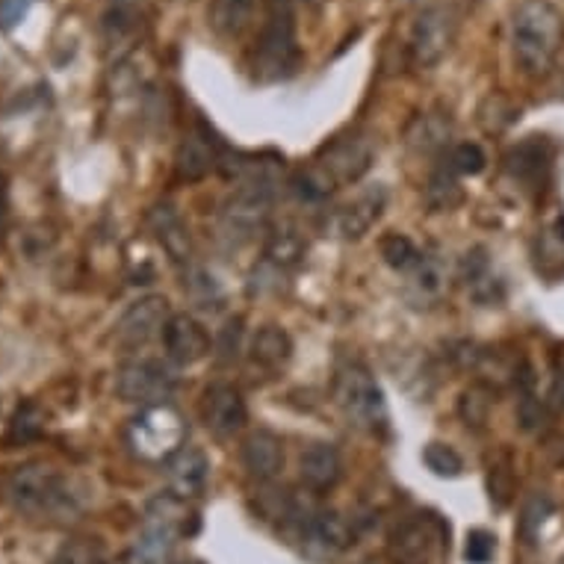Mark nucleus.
<instances>
[{
    "label": "nucleus",
    "mask_w": 564,
    "mask_h": 564,
    "mask_svg": "<svg viewBox=\"0 0 564 564\" xmlns=\"http://www.w3.org/2000/svg\"><path fill=\"white\" fill-rule=\"evenodd\" d=\"M0 497L24 518L65 523L77 518V497L54 464L28 462L0 476Z\"/></svg>",
    "instance_id": "obj_1"
},
{
    "label": "nucleus",
    "mask_w": 564,
    "mask_h": 564,
    "mask_svg": "<svg viewBox=\"0 0 564 564\" xmlns=\"http://www.w3.org/2000/svg\"><path fill=\"white\" fill-rule=\"evenodd\" d=\"M564 47V15L550 0H523L511 21V54L520 72L544 77Z\"/></svg>",
    "instance_id": "obj_2"
},
{
    "label": "nucleus",
    "mask_w": 564,
    "mask_h": 564,
    "mask_svg": "<svg viewBox=\"0 0 564 564\" xmlns=\"http://www.w3.org/2000/svg\"><path fill=\"white\" fill-rule=\"evenodd\" d=\"M299 63H302V47L296 36V12L269 10L251 56V75L260 84H278L296 75Z\"/></svg>",
    "instance_id": "obj_3"
},
{
    "label": "nucleus",
    "mask_w": 564,
    "mask_h": 564,
    "mask_svg": "<svg viewBox=\"0 0 564 564\" xmlns=\"http://www.w3.org/2000/svg\"><path fill=\"white\" fill-rule=\"evenodd\" d=\"M186 423L169 402L142 408L128 426L130 453L151 464H166L184 446Z\"/></svg>",
    "instance_id": "obj_4"
},
{
    "label": "nucleus",
    "mask_w": 564,
    "mask_h": 564,
    "mask_svg": "<svg viewBox=\"0 0 564 564\" xmlns=\"http://www.w3.org/2000/svg\"><path fill=\"white\" fill-rule=\"evenodd\" d=\"M334 402L355 426L367 429V432L388 429V402H384L376 376L364 364H343L337 370Z\"/></svg>",
    "instance_id": "obj_5"
},
{
    "label": "nucleus",
    "mask_w": 564,
    "mask_h": 564,
    "mask_svg": "<svg viewBox=\"0 0 564 564\" xmlns=\"http://www.w3.org/2000/svg\"><path fill=\"white\" fill-rule=\"evenodd\" d=\"M181 502L184 500H177L175 494L158 497V500L151 502L145 523H142V532H139V538L133 541V550H130V562L169 564L177 538L184 535L186 529V511Z\"/></svg>",
    "instance_id": "obj_6"
},
{
    "label": "nucleus",
    "mask_w": 564,
    "mask_h": 564,
    "mask_svg": "<svg viewBox=\"0 0 564 564\" xmlns=\"http://www.w3.org/2000/svg\"><path fill=\"white\" fill-rule=\"evenodd\" d=\"M177 388V376L158 358H133L116 372V393L130 405H160Z\"/></svg>",
    "instance_id": "obj_7"
},
{
    "label": "nucleus",
    "mask_w": 564,
    "mask_h": 564,
    "mask_svg": "<svg viewBox=\"0 0 564 564\" xmlns=\"http://www.w3.org/2000/svg\"><path fill=\"white\" fill-rule=\"evenodd\" d=\"M458 33V19H455L453 7L446 3H435L420 12L411 28V39H408V51L420 68H432L449 54V47Z\"/></svg>",
    "instance_id": "obj_8"
},
{
    "label": "nucleus",
    "mask_w": 564,
    "mask_h": 564,
    "mask_svg": "<svg viewBox=\"0 0 564 564\" xmlns=\"http://www.w3.org/2000/svg\"><path fill=\"white\" fill-rule=\"evenodd\" d=\"M372 158H376V149L372 142L361 133H349V137H337L332 139L319 158H316L314 166L323 172L334 186L343 184H355L361 181L372 166Z\"/></svg>",
    "instance_id": "obj_9"
},
{
    "label": "nucleus",
    "mask_w": 564,
    "mask_h": 564,
    "mask_svg": "<svg viewBox=\"0 0 564 564\" xmlns=\"http://www.w3.org/2000/svg\"><path fill=\"white\" fill-rule=\"evenodd\" d=\"M269 193H254V189H237L231 202L225 204L219 216V240L231 249H240L254 240V234L263 231L269 214Z\"/></svg>",
    "instance_id": "obj_10"
},
{
    "label": "nucleus",
    "mask_w": 564,
    "mask_h": 564,
    "mask_svg": "<svg viewBox=\"0 0 564 564\" xmlns=\"http://www.w3.org/2000/svg\"><path fill=\"white\" fill-rule=\"evenodd\" d=\"M437 523L432 518L402 520L388 538L390 564H432L437 555Z\"/></svg>",
    "instance_id": "obj_11"
},
{
    "label": "nucleus",
    "mask_w": 564,
    "mask_h": 564,
    "mask_svg": "<svg viewBox=\"0 0 564 564\" xmlns=\"http://www.w3.org/2000/svg\"><path fill=\"white\" fill-rule=\"evenodd\" d=\"M169 323V302L163 296H145L121 314L116 323V343L137 349L145 343L163 337V328Z\"/></svg>",
    "instance_id": "obj_12"
},
{
    "label": "nucleus",
    "mask_w": 564,
    "mask_h": 564,
    "mask_svg": "<svg viewBox=\"0 0 564 564\" xmlns=\"http://www.w3.org/2000/svg\"><path fill=\"white\" fill-rule=\"evenodd\" d=\"M202 416L204 426L210 429L216 437H234L240 435L246 429V420H249V408H246V399L234 384H214L207 388L202 402Z\"/></svg>",
    "instance_id": "obj_13"
},
{
    "label": "nucleus",
    "mask_w": 564,
    "mask_h": 564,
    "mask_svg": "<svg viewBox=\"0 0 564 564\" xmlns=\"http://www.w3.org/2000/svg\"><path fill=\"white\" fill-rule=\"evenodd\" d=\"M163 470H166L169 494H175L177 500L202 497L204 488H207V479H210V462H207V455L198 446H181L163 464Z\"/></svg>",
    "instance_id": "obj_14"
},
{
    "label": "nucleus",
    "mask_w": 564,
    "mask_h": 564,
    "mask_svg": "<svg viewBox=\"0 0 564 564\" xmlns=\"http://www.w3.org/2000/svg\"><path fill=\"white\" fill-rule=\"evenodd\" d=\"M163 343H166L169 358L181 367H193L210 355V334L204 332V325L189 314L169 316L166 328H163Z\"/></svg>",
    "instance_id": "obj_15"
},
{
    "label": "nucleus",
    "mask_w": 564,
    "mask_h": 564,
    "mask_svg": "<svg viewBox=\"0 0 564 564\" xmlns=\"http://www.w3.org/2000/svg\"><path fill=\"white\" fill-rule=\"evenodd\" d=\"M223 151L225 145L219 139H214L210 130L198 128L195 133L177 145V154H175V172L181 181H202L207 177L210 172L219 169V160H223Z\"/></svg>",
    "instance_id": "obj_16"
},
{
    "label": "nucleus",
    "mask_w": 564,
    "mask_h": 564,
    "mask_svg": "<svg viewBox=\"0 0 564 564\" xmlns=\"http://www.w3.org/2000/svg\"><path fill=\"white\" fill-rule=\"evenodd\" d=\"M149 228L172 263L186 267L193 260V237H189V228H186L184 216H181L175 204H154L149 210Z\"/></svg>",
    "instance_id": "obj_17"
},
{
    "label": "nucleus",
    "mask_w": 564,
    "mask_h": 564,
    "mask_svg": "<svg viewBox=\"0 0 564 564\" xmlns=\"http://www.w3.org/2000/svg\"><path fill=\"white\" fill-rule=\"evenodd\" d=\"M388 207V189L381 184L364 189L355 202L343 204L340 214L334 219V228L340 234L343 240H361L364 234L370 231L372 225L379 223L381 214Z\"/></svg>",
    "instance_id": "obj_18"
},
{
    "label": "nucleus",
    "mask_w": 564,
    "mask_h": 564,
    "mask_svg": "<svg viewBox=\"0 0 564 564\" xmlns=\"http://www.w3.org/2000/svg\"><path fill=\"white\" fill-rule=\"evenodd\" d=\"M511 177L527 184L529 189H541L546 184L550 166H553V145L544 137H529L509 151L506 158Z\"/></svg>",
    "instance_id": "obj_19"
},
{
    "label": "nucleus",
    "mask_w": 564,
    "mask_h": 564,
    "mask_svg": "<svg viewBox=\"0 0 564 564\" xmlns=\"http://www.w3.org/2000/svg\"><path fill=\"white\" fill-rule=\"evenodd\" d=\"M242 467L249 470L251 479L272 481L278 473L284 470V444L281 437L258 429L242 441Z\"/></svg>",
    "instance_id": "obj_20"
},
{
    "label": "nucleus",
    "mask_w": 564,
    "mask_h": 564,
    "mask_svg": "<svg viewBox=\"0 0 564 564\" xmlns=\"http://www.w3.org/2000/svg\"><path fill=\"white\" fill-rule=\"evenodd\" d=\"M299 473L311 490H332L343 476V458L332 444H311L299 458Z\"/></svg>",
    "instance_id": "obj_21"
},
{
    "label": "nucleus",
    "mask_w": 564,
    "mask_h": 564,
    "mask_svg": "<svg viewBox=\"0 0 564 564\" xmlns=\"http://www.w3.org/2000/svg\"><path fill=\"white\" fill-rule=\"evenodd\" d=\"M449 288V269L437 254H420L414 269L408 272V293L416 305H435Z\"/></svg>",
    "instance_id": "obj_22"
},
{
    "label": "nucleus",
    "mask_w": 564,
    "mask_h": 564,
    "mask_svg": "<svg viewBox=\"0 0 564 564\" xmlns=\"http://www.w3.org/2000/svg\"><path fill=\"white\" fill-rule=\"evenodd\" d=\"M532 267L544 281L564 278V216H555L535 234L532 242Z\"/></svg>",
    "instance_id": "obj_23"
},
{
    "label": "nucleus",
    "mask_w": 564,
    "mask_h": 564,
    "mask_svg": "<svg viewBox=\"0 0 564 564\" xmlns=\"http://www.w3.org/2000/svg\"><path fill=\"white\" fill-rule=\"evenodd\" d=\"M260 0H210V30L223 39H240L254 24Z\"/></svg>",
    "instance_id": "obj_24"
},
{
    "label": "nucleus",
    "mask_w": 564,
    "mask_h": 564,
    "mask_svg": "<svg viewBox=\"0 0 564 564\" xmlns=\"http://www.w3.org/2000/svg\"><path fill=\"white\" fill-rule=\"evenodd\" d=\"M307 242L302 237L296 225L284 223L281 228L267 237V246H263V263L269 267H275L278 272H290V269H296L302 260H305Z\"/></svg>",
    "instance_id": "obj_25"
},
{
    "label": "nucleus",
    "mask_w": 564,
    "mask_h": 564,
    "mask_svg": "<svg viewBox=\"0 0 564 564\" xmlns=\"http://www.w3.org/2000/svg\"><path fill=\"white\" fill-rule=\"evenodd\" d=\"M305 535L323 546L325 553H343L355 541L349 520L337 511H311V518L305 520Z\"/></svg>",
    "instance_id": "obj_26"
},
{
    "label": "nucleus",
    "mask_w": 564,
    "mask_h": 564,
    "mask_svg": "<svg viewBox=\"0 0 564 564\" xmlns=\"http://www.w3.org/2000/svg\"><path fill=\"white\" fill-rule=\"evenodd\" d=\"M462 275H464V284L467 290L473 293L476 302L481 305H497L502 299V284L497 278L490 275V260H488V251L485 249H473L467 251V258H464V267H462Z\"/></svg>",
    "instance_id": "obj_27"
},
{
    "label": "nucleus",
    "mask_w": 564,
    "mask_h": 564,
    "mask_svg": "<svg viewBox=\"0 0 564 564\" xmlns=\"http://www.w3.org/2000/svg\"><path fill=\"white\" fill-rule=\"evenodd\" d=\"M453 137V124L446 119L444 112H426V116H416L408 128V145L416 154H441L449 145Z\"/></svg>",
    "instance_id": "obj_28"
},
{
    "label": "nucleus",
    "mask_w": 564,
    "mask_h": 564,
    "mask_svg": "<svg viewBox=\"0 0 564 564\" xmlns=\"http://www.w3.org/2000/svg\"><path fill=\"white\" fill-rule=\"evenodd\" d=\"M293 355V340L284 328L278 325H263L254 337H251V361L260 364L263 370H278L284 367Z\"/></svg>",
    "instance_id": "obj_29"
},
{
    "label": "nucleus",
    "mask_w": 564,
    "mask_h": 564,
    "mask_svg": "<svg viewBox=\"0 0 564 564\" xmlns=\"http://www.w3.org/2000/svg\"><path fill=\"white\" fill-rule=\"evenodd\" d=\"M464 202V189L458 184V172L449 163L437 166L426 184V204L435 214H449Z\"/></svg>",
    "instance_id": "obj_30"
},
{
    "label": "nucleus",
    "mask_w": 564,
    "mask_h": 564,
    "mask_svg": "<svg viewBox=\"0 0 564 564\" xmlns=\"http://www.w3.org/2000/svg\"><path fill=\"white\" fill-rule=\"evenodd\" d=\"M494 411V388L485 381H476L470 388L464 390L458 399V416L464 420V426L470 429H485Z\"/></svg>",
    "instance_id": "obj_31"
},
{
    "label": "nucleus",
    "mask_w": 564,
    "mask_h": 564,
    "mask_svg": "<svg viewBox=\"0 0 564 564\" xmlns=\"http://www.w3.org/2000/svg\"><path fill=\"white\" fill-rule=\"evenodd\" d=\"M379 251L384 263L390 269H397V272H411L416 260H420V251H416V246L408 240L405 234H388V237H381Z\"/></svg>",
    "instance_id": "obj_32"
},
{
    "label": "nucleus",
    "mask_w": 564,
    "mask_h": 564,
    "mask_svg": "<svg viewBox=\"0 0 564 564\" xmlns=\"http://www.w3.org/2000/svg\"><path fill=\"white\" fill-rule=\"evenodd\" d=\"M423 462L441 479H455L464 473V458L449 444H429L423 449Z\"/></svg>",
    "instance_id": "obj_33"
},
{
    "label": "nucleus",
    "mask_w": 564,
    "mask_h": 564,
    "mask_svg": "<svg viewBox=\"0 0 564 564\" xmlns=\"http://www.w3.org/2000/svg\"><path fill=\"white\" fill-rule=\"evenodd\" d=\"M290 186H293V193H296L302 202H323L325 195L334 189L332 181H328L316 166H307L302 169V172H296V175L290 177Z\"/></svg>",
    "instance_id": "obj_34"
},
{
    "label": "nucleus",
    "mask_w": 564,
    "mask_h": 564,
    "mask_svg": "<svg viewBox=\"0 0 564 564\" xmlns=\"http://www.w3.org/2000/svg\"><path fill=\"white\" fill-rule=\"evenodd\" d=\"M42 426H45V414L39 411V405L28 402V405L19 408V414L12 416L10 441H15V444H28V441L42 435Z\"/></svg>",
    "instance_id": "obj_35"
},
{
    "label": "nucleus",
    "mask_w": 564,
    "mask_h": 564,
    "mask_svg": "<svg viewBox=\"0 0 564 564\" xmlns=\"http://www.w3.org/2000/svg\"><path fill=\"white\" fill-rule=\"evenodd\" d=\"M446 163L458 172V175H479L488 166V158H485V151L476 145V142H462V145H455L449 154H446Z\"/></svg>",
    "instance_id": "obj_36"
},
{
    "label": "nucleus",
    "mask_w": 564,
    "mask_h": 564,
    "mask_svg": "<svg viewBox=\"0 0 564 564\" xmlns=\"http://www.w3.org/2000/svg\"><path fill=\"white\" fill-rule=\"evenodd\" d=\"M54 564H107V555H104L101 544H95L89 538H77L59 550Z\"/></svg>",
    "instance_id": "obj_37"
},
{
    "label": "nucleus",
    "mask_w": 564,
    "mask_h": 564,
    "mask_svg": "<svg viewBox=\"0 0 564 564\" xmlns=\"http://www.w3.org/2000/svg\"><path fill=\"white\" fill-rule=\"evenodd\" d=\"M186 290H189V296L195 299V305L202 307H216L214 302L223 299V290L216 284V278L207 275L204 269H189V275H186Z\"/></svg>",
    "instance_id": "obj_38"
},
{
    "label": "nucleus",
    "mask_w": 564,
    "mask_h": 564,
    "mask_svg": "<svg viewBox=\"0 0 564 564\" xmlns=\"http://www.w3.org/2000/svg\"><path fill=\"white\" fill-rule=\"evenodd\" d=\"M553 514V502L544 494H535L532 500L523 506V518H520V535L532 541L538 535V529L544 527V520Z\"/></svg>",
    "instance_id": "obj_39"
},
{
    "label": "nucleus",
    "mask_w": 564,
    "mask_h": 564,
    "mask_svg": "<svg viewBox=\"0 0 564 564\" xmlns=\"http://www.w3.org/2000/svg\"><path fill=\"white\" fill-rule=\"evenodd\" d=\"M497 553V538L481 532V529H473L467 535V544H464V558L470 564H488Z\"/></svg>",
    "instance_id": "obj_40"
},
{
    "label": "nucleus",
    "mask_w": 564,
    "mask_h": 564,
    "mask_svg": "<svg viewBox=\"0 0 564 564\" xmlns=\"http://www.w3.org/2000/svg\"><path fill=\"white\" fill-rule=\"evenodd\" d=\"M488 485H490V500L497 502V506H506L511 500V467L509 458H502V462L490 464L488 473Z\"/></svg>",
    "instance_id": "obj_41"
},
{
    "label": "nucleus",
    "mask_w": 564,
    "mask_h": 564,
    "mask_svg": "<svg viewBox=\"0 0 564 564\" xmlns=\"http://www.w3.org/2000/svg\"><path fill=\"white\" fill-rule=\"evenodd\" d=\"M546 411H562L564 408V349L555 355V370H553V388H550V397L544 402Z\"/></svg>",
    "instance_id": "obj_42"
},
{
    "label": "nucleus",
    "mask_w": 564,
    "mask_h": 564,
    "mask_svg": "<svg viewBox=\"0 0 564 564\" xmlns=\"http://www.w3.org/2000/svg\"><path fill=\"white\" fill-rule=\"evenodd\" d=\"M240 337L242 319H231V323L225 325L223 340H219V355H223V361H234V358H237V351H240Z\"/></svg>",
    "instance_id": "obj_43"
},
{
    "label": "nucleus",
    "mask_w": 564,
    "mask_h": 564,
    "mask_svg": "<svg viewBox=\"0 0 564 564\" xmlns=\"http://www.w3.org/2000/svg\"><path fill=\"white\" fill-rule=\"evenodd\" d=\"M30 3H33V0H0V28H15V24L28 15Z\"/></svg>",
    "instance_id": "obj_44"
},
{
    "label": "nucleus",
    "mask_w": 564,
    "mask_h": 564,
    "mask_svg": "<svg viewBox=\"0 0 564 564\" xmlns=\"http://www.w3.org/2000/svg\"><path fill=\"white\" fill-rule=\"evenodd\" d=\"M302 3L307 0H269V10H284V12H296Z\"/></svg>",
    "instance_id": "obj_45"
},
{
    "label": "nucleus",
    "mask_w": 564,
    "mask_h": 564,
    "mask_svg": "<svg viewBox=\"0 0 564 564\" xmlns=\"http://www.w3.org/2000/svg\"><path fill=\"white\" fill-rule=\"evenodd\" d=\"M3 216H7V189H3V177H0V225H3Z\"/></svg>",
    "instance_id": "obj_46"
},
{
    "label": "nucleus",
    "mask_w": 564,
    "mask_h": 564,
    "mask_svg": "<svg viewBox=\"0 0 564 564\" xmlns=\"http://www.w3.org/2000/svg\"><path fill=\"white\" fill-rule=\"evenodd\" d=\"M558 564H564V555H562V558H558Z\"/></svg>",
    "instance_id": "obj_47"
}]
</instances>
